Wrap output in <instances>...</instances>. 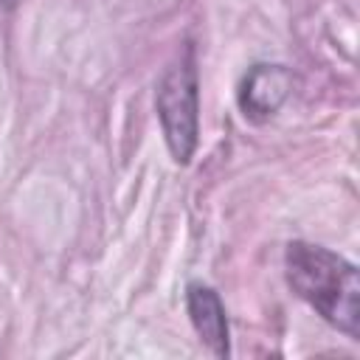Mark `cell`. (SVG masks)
I'll return each instance as SVG.
<instances>
[{"label":"cell","instance_id":"1","mask_svg":"<svg viewBox=\"0 0 360 360\" xmlns=\"http://www.w3.org/2000/svg\"><path fill=\"white\" fill-rule=\"evenodd\" d=\"M284 276L292 292L326 323L352 340L360 338V278L349 259L321 245L290 242L284 250Z\"/></svg>","mask_w":360,"mask_h":360},{"label":"cell","instance_id":"2","mask_svg":"<svg viewBox=\"0 0 360 360\" xmlns=\"http://www.w3.org/2000/svg\"><path fill=\"white\" fill-rule=\"evenodd\" d=\"M155 110L172 158L177 163H188L200 132V76L194 48L188 42L183 53L163 70L155 87Z\"/></svg>","mask_w":360,"mask_h":360},{"label":"cell","instance_id":"3","mask_svg":"<svg viewBox=\"0 0 360 360\" xmlns=\"http://www.w3.org/2000/svg\"><path fill=\"white\" fill-rule=\"evenodd\" d=\"M292 84H295V76H292L290 68L267 65V62L253 65L245 73V79L239 84V93H236L242 115L253 124L270 121L281 110V104L290 98Z\"/></svg>","mask_w":360,"mask_h":360},{"label":"cell","instance_id":"4","mask_svg":"<svg viewBox=\"0 0 360 360\" xmlns=\"http://www.w3.org/2000/svg\"><path fill=\"white\" fill-rule=\"evenodd\" d=\"M186 309H188V321L197 338L208 346V352L217 357H228L231 329H228V315H225V304L219 301V295L208 284H188Z\"/></svg>","mask_w":360,"mask_h":360},{"label":"cell","instance_id":"5","mask_svg":"<svg viewBox=\"0 0 360 360\" xmlns=\"http://www.w3.org/2000/svg\"><path fill=\"white\" fill-rule=\"evenodd\" d=\"M11 3H14V0H0V8H8Z\"/></svg>","mask_w":360,"mask_h":360}]
</instances>
